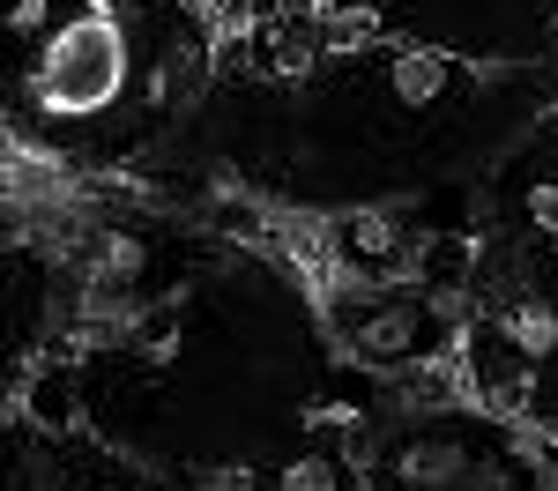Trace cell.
<instances>
[{
    "label": "cell",
    "mask_w": 558,
    "mask_h": 491,
    "mask_svg": "<svg viewBox=\"0 0 558 491\" xmlns=\"http://www.w3.org/2000/svg\"><path fill=\"white\" fill-rule=\"evenodd\" d=\"M283 491H336V469L328 462H291L283 469Z\"/></svg>",
    "instance_id": "1"
},
{
    "label": "cell",
    "mask_w": 558,
    "mask_h": 491,
    "mask_svg": "<svg viewBox=\"0 0 558 491\" xmlns=\"http://www.w3.org/2000/svg\"><path fill=\"white\" fill-rule=\"evenodd\" d=\"M194 491H254V469L223 462V469H209V477H194Z\"/></svg>",
    "instance_id": "2"
},
{
    "label": "cell",
    "mask_w": 558,
    "mask_h": 491,
    "mask_svg": "<svg viewBox=\"0 0 558 491\" xmlns=\"http://www.w3.org/2000/svg\"><path fill=\"white\" fill-rule=\"evenodd\" d=\"M529 217L544 223V231H558V179H551V186H536V194H529Z\"/></svg>",
    "instance_id": "3"
}]
</instances>
